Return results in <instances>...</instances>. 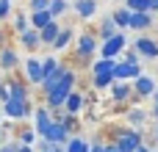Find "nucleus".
Returning <instances> with one entry per match:
<instances>
[{
	"label": "nucleus",
	"instance_id": "obj_1",
	"mask_svg": "<svg viewBox=\"0 0 158 152\" xmlns=\"http://www.w3.org/2000/svg\"><path fill=\"white\" fill-rule=\"evenodd\" d=\"M72 89H75V72H64V78L44 94V100H47V108H53V111H58V108H64V102H67V97L72 94Z\"/></svg>",
	"mask_w": 158,
	"mask_h": 152
},
{
	"label": "nucleus",
	"instance_id": "obj_2",
	"mask_svg": "<svg viewBox=\"0 0 158 152\" xmlns=\"http://www.w3.org/2000/svg\"><path fill=\"white\" fill-rule=\"evenodd\" d=\"M114 141L122 147V152H136L142 144H144V138H142V133H139L136 127H131V130H119V133L114 136Z\"/></svg>",
	"mask_w": 158,
	"mask_h": 152
},
{
	"label": "nucleus",
	"instance_id": "obj_3",
	"mask_svg": "<svg viewBox=\"0 0 158 152\" xmlns=\"http://www.w3.org/2000/svg\"><path fill=\"white\" fill-rule=\"evenodd\" d=\"M97 53V36L94 33H81L78 44H75V55L78 58H92Z\"/></svg>",
	"mask_w": 158,
	"mask_h": 152
},
{
	"label": "nucleus",
	"instance_id": "obj_4",
	"mask_svg": "<svg viewBox=\"0 0 158 152\" xmlns=\"http://www.w3.org/2000/svg\"><path fill=\"white\" fill-rule=\"evenodd\" d=\"M122 50H125V33L119 30L117 36H111V39L103 42V47H100V58H117Z\"/></svg>",
	"mask_w": 158,
	"mask_h": 152
},
{
	"label": "nucleus",
	"instance_id": "obj_5",
	"mask_svg": "<svg viewBox=\"0 0 158 152\" xmlns=\"http://www.w3.org/2000/svg\"><path fill=\"white\" fill-rule=\"evenodd\" d=\"M28 114H31V102L19 100V97H11L6 102V111H3V116H8V119H25Z\"/></svg>",
	"mask_w": 158,
	"mask_h": 152
},
{
	"label": "nucleus",
	"instance_id": "obj_6",
	"mask_svg": "<svg viewBox=\"0 0 158 152\" xmlns=\"http://www.w3.org/2000/svg\"><path fill=\"white\" fill-rule=\"evenodd\" d=\"M139 75H142V66H139V64L117 61V66H114V78H117V80H136Z\"/></svg>",
	"mask_w": 158,
	"mask_h": 152
},
{
	"label": "nucleus",
	"instance_id": "obj_7",
	"mask_svg": "<svg viewBox=\"0 0 158 152\" xmlns=\"http://www.w3.org/2000/svg\"><path fill=\"white\" fill-rule=\"evenodd\" d=\"M111 97H114V102H128V100L136 97V91H133V86H131L128 80H114V86H111Z\"/></svg>",
	"mask_w": 158,
	"mask_h": 152
},
{
	"label": "nucleus",
	"instance_id": "obj_8",
	"mask_svg": "<svg viewBox=\"0 0 158 152\" xmlns=\"http://www.w3.org/2000/svg\"><path fill=\"white\" fill-rule=\"evenodd\" d=\"M156 80L150 78V75H139L136 80H133V91H136V97H153L156 94Z\"/></svg>",
	"mask_w": 158,
	"mask_h": 152
},
{
	"label": "nucleus",
	"instance_id": "obj_9",
	"mask_svg": "<svg viewBox=\"0 0 158 152\" xmlns=\"http://www.w3.org/2000/svg\"><path fill=\"white\" fill-rule=\"evenodd\" d=\"M133 47L139 50L142 58H158V42H156V39H150V36H139Z\"/></svg>",
	"mask_w": 158,
	"mask_h": 152
},
{
	"label": "nucleus",
	"instance_id": "obj_10",
	"mask_svg": "<svg viewBox=\"0 0 158 152\" xmlns=\"http://www.w3.org/2000/svg\"><path fill=\"white\" fill-rule=\"evenodd\" d=\"M47 141H53V144H67L69 141V127L61 122V119H56L53 122V127H50V133L44 136Z\"/></svg>",
	"mask_w": 158,
	"mask_h": 152
},
{
	"label": "nucleus",
	"instance_id": "obj_11",
	"mask_svg": "<svg viewBox=\"0 0 158 152\" xmlns=\"http://www.w3.org/2000/svg\"><path fill=\"white\" fill-rule=\"evenodd\" d=\"M25 69H28V80L31 83H44V61H36V58H31L28 64H25Z\"/></svg>",
	"mask_w": 158,
	"mask_h": 152
},
{
	"label": "nucleus",
	"instance_id": "obj_12",
	"mask_svg": "<svg viewBox=\"0 0 158 152\" xmlns=\"http://www.w3.org/2000/svg\"><path fill=\"white\" fill-rule=\"evenodd\" d=\"M53 122H56V119H53V116L47 114V108H36V133H39L42 138H44V136L50 133Z\"/></svg>",
	"mask_w": 158,
	"mask_h": 152
},
{
	"label": "nucleus",
	"instance_id": "obj_13",
	"mask_svg": "<svg viewBox=\"0 0 158 152\" xmlns=\"http://www.w3.org/2000/svg\"><path fill=\"white\" fill-rule=\"evenodd\" d=\"M150 25H153V11H133V19H131L133 30H147Z\"/></svg>",
	"mask_w": 158,
	"mask_h": 152
},
{
	"label": "nucleus",
	"instance_id": "obj_14",
	"mask_svg": "<svg viewBox=\"0 0 158 152\" xmlns=\"http://www.w3.org/2000/svg\"><path fill=\"white\" fill-rule=\"evenodd\" d=\"M19 42H22L25 50H36V47L42 44V33H39L36 28H28L25 33H19Z\"/></svg>",
	"mask_w": 158,
	"mask_h": 152
},
{
	"label": "nucleus",
	"instance_id": "obj_15",
	"mask_svg": "<svg viewBox=\"0 0 158 152\" xmlns=\"http://www.w3.org/2000/svg\"><path fill=\"white\" fill-rule=\"evenodd\" d=\"M56 17H53V11L50 8H42V11H33V17H31V28H36V30H42L44 25H50Z\"/></svg>",
	"mask_w": 158,
	"mask_h": 152
},
{
	"label": "nucleus",
	"instance_id": "obj_16",
	"mask_svg": "<svg viewBox=\"0 0 158 152\" xmlns=\"http://www.w3.org/2000/svg\"><path fill=\"white\" fill-rule=\"evenodd\" d=\"M61 30H64V28H61L56 19H53L50 25H44V28L39 30V33H42V44H50V47H53V42L58 39V33H61Z\"/></svg>",
	"mask_w": 158,
	"mask_h": 152
},
{
	"label": "nucleus",
	"instance_id": "obj_17",
	"mask_svg": "<svg viewBox=\"0 0 158 152\" xmlns=\"http://www.w3.org/2000/svg\"><path fill=\"white\" fill-rule=\"evenodd\" d=\"M75 11H78L81 19H89V17H94V11H97V0H78V3H75Z\"/></svg>",
	"mask_w": 158,
	"mask_h": 152
},
{
	"label": "nucleus",
	"instance_id": "obj_18",
	"mask_svg": "<svg viewBox=\"0 0 158 152\" xmlns=\"http://www.w3.org/2000/svg\"><path fill=\"white\" fill-rule=\"evenodd\" d=\"M111 17H114L117 28H131V19H133V11H131V8L125 6V8H117V11L111 14Z\"/></svg>",
	"mask_w": 158,
	"mask_h": 152
},
{
	"label": "nucleus",
	"instance_id": "obj_19",
	"mask_svg": "<svg viewBox=\"0 0 158 152\" xmlns=\"http://www.w3.org/2000/svg\"><path fill=\"white\" fill-rule=\"evenodd\" d=\"M17 61H19V55H17L11 47H3V50H0V66H3V69H14Z\"/></svg>",
	"mask_w": 158,
	"mask_h": 152
},
{
	"label": "nucleus",
	"instance_id": "obj_20",
	"mask_svg": "<svg viewBox=\"0 0 158 152\" xmlns=\"http://www.w3.org/2000/svg\"><path fill=\"white\" fill-rule=\"evenodd\" d=\"M81 108H83V97H81L78 91H72V94L67 97V102H64V111H67V114H75V116H78V111H81Z\"/></svg>",
	"mask_w": 158,
	"mask_h": 152
},
{
	"label": "nucleus",
	"instance_id": "obj_21",
	"mask_svg": "<svg viewBox=\"0 0 158 152\" xmlns=\"http://www.w3.org/2000/svg\"><path fill=\"white\" fill-rule=\"evenodd\" d=\"M119 33V28H117V22H114V17H108V19H103V25H100V39L106 42V39H111V36H117Z\"/></svg>",
	"mask_w": 158,
	"mask_h": 152
},
{
	"label": "nucleus",
	"instance_id": "obj_22",
	"mask_svg": "<svg viewBox=\"0 0 158 152\" xmlns=\"http://www.w3.org/2000/svg\"><path fill=\"white\" fill-rule=\"evenodd\" d=\"M128 122H131L133 127H142V125L147 122V114H144L142 108H133V111H128Z\"/></svg>",
	"mask_w": 158,
	"mask_h": 152
},
{
	"label": "nucleus",
	"instance_id": "obj_23",
	"mask_svg": "<svg viewBox=\"0 0 158 152\" xmlns=\"http://www.w3.org/2000/svg\"><path fill=\"white\" fill-rule=\"evenodd\" d=\"M92 144H86L83 138H69L67 141V152H89Z\"/></svg>",
	"mask_w": 158,
	"mask_h": 152
},
{
	"label": "nucleus",
	"instance_id": "obj_24",
	"mask_svg": "<svg viewBox=\"0 0 158 152\" xmlns=\"http://www.w3.org/2000/svg\"><path fill=\"white\" fill-rule=\"evenodd\" d=\"M69 42H72V30H69V28H64V30L58 33V39L53 42V50H64Z\"/></svg>",
	"mask_w": 158,
	"mask_h": 152
},
{
	"label": "nucleus",
	"instance_id": "obj_25",
	"mask_svg": "<svg viewBox=\"0 0 158 152\" xmlns=\"http://www.w3.org/2000/svg\"><path fill=\"white\" fill-rule=\"evenodd\" d=\"M131 11H150V0H125Z\"/></svg>",
	"mask_w": 158,
	"mask_h": 152
},
{
	"label": "nucleus",
	"instance_id": "obj_26",
	"mask_svg": "<svg viewBox=\"0 0 158 152\" xmlns=\"http://www.w3.org/2000/svg\"><path fill=\"white\" fill-rule=\"evenodd\" d=\"M11 97L28 100V89H25V83H11Z\"/></svg>",
	"mask_w": 158,
	"mask_h": 152
},
{
	"label": "nucleus",
	"instance_id": "obj_27",
	"mask_svg": "<svg viewBox=\"0 0 158 152\" xmlns=\"http://www.w3.org/2000/svg\"><path fill=\"white\" fill-rule=\"evenodd\" d=\"M50 11H53V17L64 14L67 11V0H50Z\"/></svg>",
	"mask_w": 158,
	"mask_h": 152
},
{
	"label": "nucleus",
	"instance_id": "obj_28",
	"mask_svg": "<svg viewBox=\"0 0 158 152\" xmlns=\"http://www.w3.org/2000/svg\"><path fill=\"white\" fill-rule=\"evenodd\" d=\"M14 28H17V33H25L31 25H28V19H25L22 14H17V19H14Z\"/></svg>",
	"mask_w": 158,
	"mask_h": 152
},
{
	"label": "nucleus",
	"instance_id": "obj_29",
	"mask_svg": "<svg viewBox=\"0 0 158 152\" xmlns=\"http://www.w3.org/2000/svg\"><path fill=\"white\" fill-rule=\"evenodd\" d=\"M11 100V83H0V102Z\"/></svg>",
	"mask_w": 158,
	"mask_h": 152
},
{
	"label": "nucleus",
	"instance_id": "obj_30",
	"mask_svg": "<svg viewBox=\"0 0 158 152\" xmlns=\"http://www.w3.org/2000/svg\"><path fill=\"white\" fill-rule=\"evenodd\" d=\"M11 14V0H0V19H6Z\"/></svg>",
	"mask_w": 158,
	"mask_h": 152
},
{
	"label": "nucleus",
	"instance_id": "obj_31",
	"mask_svg": "<svg viewBox=\"0 0 158 152\" xmlns=\"http://www.w3.org/2000/svg\"><path fill=\"white\" fill-rule=\"evenodd\" d=\"M42 8H50V0H31V11H42Z\"/></svg>",
	"mask_w": 158,
	"mask_h": 152
},
{
	"label": "nucleus",
	"instance_id": "obj_32",
	"mask_svg": "<svg viewBox=\"0 0 158 152\" xmlns=\"http://www.w3.org/2000/svg\"><path fill=\"white\" fill-rule=\"evenodd\" d=\"M139 58H142V55H139V50H128L122 61H131V64H139Z\"/></svg>",
	"mask_w": 158,
	"mask_h": 152
},
{
	"label": "nucleus",
	"instance_id": "obj_33",
	"mask_svg": "<svg viewBox=\"0 0 158 152\" xmlns=\"http://www.w3.org/2000/svg\"><path fill=\"white\" fill-rule=\"evenodd\" d=\"M36 136H39L36 130H25V133H22V144H33V138H36Z\"/></svg>",
	"mask_w": 158,
	"mask_h": 152
},
{
	"label": "nucleus",
	"instance_id": "obj_34",
	"mask_svg": "<svg viewBox=\"0 0 158 152\" xmlns=\"http://www.w3.org/2000/svg\"><path fill=\"white\" fill-rule=\"evenodd\" d=\"M106 152H122V147H119V144L114 141V144H108V147H106Z\"/></svg>",
	"mask_w": 158,
	"mask_h": 152
},
{
	"label": "nucleus",
	"instance_id": "obj_35",
	"mask_svg": "<svg viewBox=\"0 0 158 152\" xmlns=\"http://www.w3.org/2000/svg\"><path fill=\"white\" fill-rule=\"evenodd\" d=\"M89 152H106V147H103V144H92V150Z\"/></svg>",
	"mask_w": 158,
	"mask_h": 152
},
{
	"label": "nucleus",
	"instance_id": "obj_36",
	"mask_svg": "<svg viewBox=\"0 0 158 152\" xmlns=\"http://www.w3.org/2000/svg\"><path fill=\"white\" fill-rule=\"evenodd\" d=\"M17 152H33V150H31V144H22V147H19Z\"/></svg>",
	"mask_w": 158,
	"mask_h": 152
},
{
	"label": "nucleus",
	"instance_id": "obj_37",
	"mask_svg": "<svg viewBox=\"0 0 158 152\" xmlns=\"http://www.w3.org/2000/svg\"><path fill=\"white\" fill-rule=\"evenodd\" d=\"M150 11H158V0H150Z\"/></svg>",
	"mask_w": 158,
	"mask_h": 152
},
{
	"label": "nucleus",
	"instance_id": "obj_38",
	"mask_svg": "<svg viewBox=\"0 0 158 152\" xmlns=\"http://www.w3.org/2000/svg\"><path fill=\"white\" fill-rule=\"evenodd\" d=\"M136 152H153V150H150V147H144V144H142V147H139V150H136Z\"/></svg>",
	"mask_w": 158,
	"mask_h": 152
},
{
	"label": "nucleus",
	"instance_id": "obj_39",
	"mask_svg": "<svg viewBox=\"0 0 158 152\" xmlns=\"http://www.w3.org/2000/svg\"><path fill=\"white\" fill-rule=\"evenodd\" d=\"M153 102H156V105H158V89H156V94H153Z\"/></svg>",
	"mask_w": 158,
	"mask_h": 152
},
{
	"label": "nucleus",
	"instance_id": "obj_40",
	"mask_svg": "<svg viewBox=\"0 0 158 152\" xmlns=\"http://www.w3.org/2000/svg\"><path fill=\"white\" fill-rule=\"evenodd\" d=\"M153 116H156V119H158V105H156V108H153Z\"/></svg>",
	"mask_w": 158,
	"mask_h": 152
},
{
	"label": "nucleus",
	"instance_id": "obj_41",
	"mask_svg": "<svg viewBox=\"0 0 158 152\" xmlns=\"http://www.w3.org/2000/svg\"><path fill=\"white\" fill-rule=\"evenodd\" d=\"M156 141H158V130H156Z\"/></svg>",
	"mask_w": 158,
	"mask_h": 152
},
{
	"label": "nucleus",
	"instance_id": "obj_42",
	"mask_svg": "<svg viewBox=\"0 0 158 152\" xmlns=\"http://www.w3.org/2000/svg\"><path fill=\"white\" fill-rule=\"evenodd\" d=\"M0 116H3V114H0Z\"/></svg>",
	"mask_w": 158,
	"mask_h": 152
}]
</instances>
